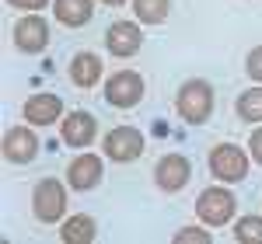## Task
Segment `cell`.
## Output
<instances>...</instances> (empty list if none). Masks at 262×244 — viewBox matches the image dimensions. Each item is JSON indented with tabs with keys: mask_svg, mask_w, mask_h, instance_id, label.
<instances>
[{
	"mask_svg": "<svg viewBox=\"0 0 262 244\" xmlns=\"http://www.w3.org/2000/svg\"><path fill=\"white\" fill-rule=\"evenodd\" d=\"M175 108H179V115L189 126H203V122L213 115V87L206 81H185L179 87Z\"/></svg>",
	"mask_w": 262,
	"mask_h": 244,
	"instance_id": "1",
	"label": "cell"
},
{
	"mask_svg": "<svg viewBox=\"0 0 262 244\" xmlns=\"http://www.w3.org/2000/svg\"><path fill=\"white\" fill-rule=\"evenodd\" d=\"M234 209H238V199L231 188L224 185H213V188H203L196 196V216H200L206 227H224L234 220Z\"/></svg>",
	"mask_w": 262,
	"mask_h": 244,
	"instance_id": "2",
	"label": "cell"
},
{
	"mask_svg": "<svg viewBox=\"0 0 262 244\" xmlns=\"http://www.w3.org/2000/svg\"><path fill=\"white\" fill-rule=\"evenodd\" d=\"M248 157L252 154H245L234 143H217L210 150V175L224 185H238L248 178Z\"/></svg>",
	"mask_w": 262,
	"mask_h": 244,
	"instance_id": "3",
	"label": "cell"
},
{
	"mask_svg": "<svg viewBox=\"0 0 262 244\" xmlns=\"http://www.w3.org/2000/svg\"><path fill=\"white\" fill-rule=\"evenodd\" d=\"M32 213L39 224H60L67 213V188L60 178H42L32 188Z\"/></svg>",
	"mask_w": 262,
	"mask_h": 244,
	"instance_id": "4",
	"label": "cell"
},
{
	"mask_svg": "<svg viewBox=\"0 0 262 244\" xmlns=\"http://www.w3.org/2000/svg\"><path fill=\"white\" fill-rule=\"evenodd\" d=\"M101 147H105V157H108V161L133 164L143 154L147 140H143V133L137 126H116V129L105 133V143H101Z\"/></svg>",
	"mask_w": 262,
	"mask_h": 244,
	"instance_id": "5",
	"label": "cell"
},
{
	"mask_svg": "<svg viewBox=\"0 0 262 244\" xmlns=\"http://www.w3.org/2000/svg\"><path fill=\"white\" fill-rule=\"evenodd\" d=\"M105 102L112 108H137L143 102V77L137 70H116L108 81H105Z\"/></svg>",
	"mask_w": 262,
	"mask_h": 244,
	"instance_id": "6",
	"label": "cell"
},
{
	"mask_svg": "<svg viewBox=\"0 0 262 244\" xmlns=\"http://www.w3.org/2000/svg\"><path fill=\"white\" fill-rule=\"evenodd\" d=\"M98 136V119L91 115V112H67V119H60V140L67 147H74V150H84V147H91Z\"/></svg>",
	"mask_w": 262,
	"mask_h": 244,
	"instance_id": "7",
	"label": "cell"
},
{
	"mask_svg": "<svg viewBox=\"0 0 262 244\" xmlns=\"http://www.w3.org/2000/svg\"><path fill=\"white\" fill-rule=\"evenodd\" d=\"M154 182L161 192H182L192 182V164L185 154H164L161 161L154 164Z\"/></svg>",
	"mask_w": 262,
	"mask_h": 244,
	"instance_id": "8",
	"label": "cell"
},
{
	"mask_svg": "<svg viewBox=\"0 0 262 244\" xmlns=\"http://www.w3.org/2000/svg\"><path fill=\"white\" fill-rule=\"evenodd\" d=\"M101 178H105V164L98 154H77L67 164V185L74 192H91L101 185Z\"/></svg>",
	"mask_w": 262,
	"mask_h": 244,
	"instance_id": "9",
	"label": "cell"
},
{
	"mask_svg": "<svg viewBox=\"0 0 262 244\" xmlns=\"http://www.w3.org/2000/svg\"><path fill=\"white\" fill-rule=\"evenodd\" d=\"M39 136L32 133V126H11L4 133V161L7 164H28L39 154Z\"/></svg>",
	"mask_w": 262,
	"mask_h": 244,
	"instance_id": "10",
	"label": "cell"
},
{
	"mask_svg": "<svg viewBox=\"0 0 262 244\" xmlns=\"http://www.w3.org/2000/svg\"><path fill=\"white\" fill-rule=\"evenodd\" d=\"M21 115H25L28 126L46 129V126H53V122L63 119V98L60 94H46V91H39V94H32L28 102L21 105Z\"/></svg>",
	"mask_w": 262,
	"mask_h": 244,
	"instance_id": "11",
	"label": "cell"
},
{
	"mask_svg": "<svg viewBox=\"0 0 262 244\" xmlns=\"http://www.w3.org/2000/svg\"><path fill=\"white\" fill-rule=\"evenodd\" d=\"M105 45H108V53L119 56V60L137 56L140 45H143L140 25H137V21H116V25H108V32H105Z\"/></svg>",
	"mask_w": 262,
	"mask_h": 244,
	"instance_id": "12",
	"label": "cell"
},
{
	"mask_svg": "<svg viewBox=\"0 0 262 244\" xmlns=\"http://www.w3.org/2000/svg\"><path fill=\"white\" fill-rule=\"evenodd\" d=\"M14 45L21 53H42L49 45V25L39 11L35 14H25V18L14 25Z\"/></svg>",
	"mask_w": 262,
	"mask_h": 244,
	"instance_id": "13",
	"label": "cell"
},
{
	"mask_svg": "<svg viewBox=\"0 0 262 244\" xmlns=\"http://www.w3.org/2000/svg\"><path fill=\"white\" fill-rule=\"evenodd\" d=\"M53 14L67 28H84L95 18V4L91 0H53Z\"/></svg>",
	"mask_w": 262,
	"mask_h": 244,
	"instance_id": "14",
	"label": "cell"
},
{
	"mask_svg": "<svg viewBox=\"0 0 262 244\" xmlns=\"http://www.w3.org/2000/svg\"><path fill=\"white\" fill-rule=\"evenodd\" d=\"M95 237H98V224H95V216H88V213H74V216H67V224L60 227L63 244H91Z\"/></svg>",
	"mask_w": 262,
	"mask_h": 244,
	"instance_id": "15",
	"label": "cell"
},
{
	"mask_svg": "<svg viewBox=\"0 0 262 244\" xmlns=\"http://www.w3.org/2000/svg\"><path fill=\"white\" fill-rule=\"evenodd\" d=\"M101 56H95V53H77L74 60H70V81L77 84V87H95V84L101 81Z\"/></svg>",
	"mask_w": 262,
	"mask_h": 244,
	"instance_id": "16",
	"label": "cell"
},
{
	"mask_svg": "<svg viewBox=\"0 0 262 244\" xmlns=\"http://www.w3.org/2000/svg\"><path fill=\"white\" fill-rule=\"evenodd\" d=\"M168 11H171V0H133V14L140 25H161L168 21Z\"/></svg>",
	"mask_w": 262,
	"mask_h": 244,
	"instance_id": "17",
	"label": "cell"
},
{
	"mask_svg": "<svg viewBox=\"0 0 262 244\" xmlns=\"http://www.w3.org/2000/svg\"><path fill=\"white\" fill-rule=\"evenodd\" d=\"M234 108H238V119H245V122H262V84H255V87L242 91Z\"/></svg>",
	"mask_w": 262,
	"mask_h": 244,
	"instance_id": "18",
	"label": "cell"
},
{
	"mask_svg": "<svg viewBox=\"0 0 262 244\" xmlns=\"http://www.w3.org/2000/svg\"><path fill=\"white\" fill-rule=\"evenodd\" d=\"M234 241L238 244H262V216H242L234 220Z\"/></svg>",
	"mask_w": 262,
	"mask_h": 244,
	"instance_id": "19",
	"label": "cell"
},
{
	"mask_svg": "<svg viewBox=\"0 0 262 244\" xmlns=\"http://www.w3.org/2000/svg\"><path fill=\"white\" fill-rule=\"evenodd\" d=\"M171 241H175V244H210V241H213V234L203 230V227H182Z\"/></svg>",
	"mask_w": 262,
	"mask_h": 244,
	"instance_id": "20",
	"label": "cell"
},
{
	"mask_svg": "<svg viewBox=\"0 0 262 244\" xmlns=\"http://www.w3.org/2000/svg\"><path fill=\"white\" fill-rule=\"evenodd\" d=\"M245 74H248L255 84H262V45H255V49L248 53V60H245Z\"/></svg>",
	"mask_w": 262,
	"mask_h": 244,
	"instance_id": "21",
	"label": "cell"
},
{
	"mask_svg": "<svg viewBox=\"0 0 262 244\" xmlns=\"http://www.w3.org/2000/svg\"><path fill=\"white\" fill-rule=\"evenodd\" d=\"M248 154H252L255 164H262V126H255L252 136H248Z\"/></svg>",
	"mask_w": 262,
	"mask_h": 244,
	"instance_id": "22",
	"label": "cell"
},
{
	"mask_svg": "<svg viewBox=\"0 0 262 244\" xmlns=\"http://www.w3.org/2000/svg\"><path fill=\"white\" fill-rule=\"evenodd\" d=\"M11 7H18V11H25V14H35V11H42V7H49V0H7Z\"/></svg>",
	"mask_w": 262,
	"mask_h": 244,
	"instance_id": "23",
	"label": "cell"
},
{
	"mask_svg": "<svg viewBox=\"0 0 262 244\" xmlns=\"http://www.w3.org/2000/svg\"><path fill=\"white\" fill-rule=\"evenodd\" d=\"M105 4H112V7H122V4H126V0H105Z\"/></svg>",
	"mask_w": 262,
	"mask_h": 244,
	"instance_id": "24",
	"label": "cell"
}]
</instances>
